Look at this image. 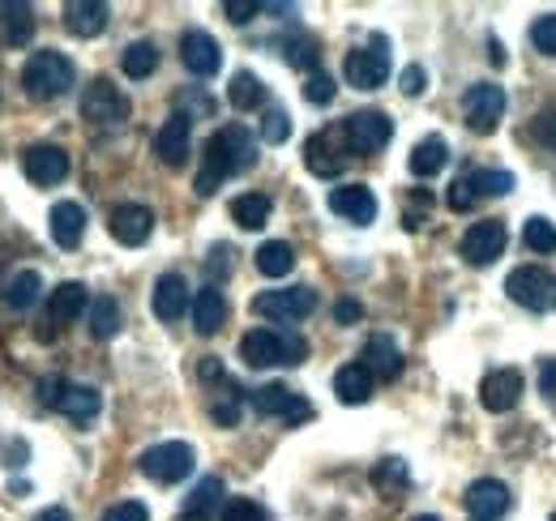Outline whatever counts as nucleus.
<instances>
[{"instance_id":"obj_1","label":"nucleus","mask_w":556,"mask_h":521,"mask_svg":"<svg viewBox=\"0 0 556 521\" xmlns=\"http://www.w3.org/2000/svg\"><path fill=\"white\" fill-rule=\"evenodd\" d=\"M253 163H257V141H253V132L244 129V125H227V129H218L206 141V150H202V171H198L193 189H198V196L218 193V185H223L227 176H240V171H249Z\"/></svg>"},{"instance_id":"obj_2","label":"nucleus","mask_w":556,"mask_h":521,"mask_svg":"<svg viewBox=\"0 0 556 521\" xmlns=\"http://www.w3.org/2000/svg\"><path fill=\"white\" fill-rule=\"evenodd\" d=\"M73 81H77V68L65 52H52V48H43V52H35L26 68H22V90L35 99V103H56V99H65L73 90Z\"/></svg>"},{"instance_id":"obj_3","label":"nucleus","mask_w":556,"mask_h":521,"mask_svg":"<svg viewBox=\"0 0 556 521\" xmlns=\"http://www.w3.org/2000/svg\"><path fill=\"white\" fill-rule=\"evenodd\" d=\"M308 342L287 329H249L240 338V359L249 368H278V364H304Z\"/></svg>"},{"instance_id":"obj_4","label":"nucleus","mask_w":556,"mask_h":521,"mask_svg":"<svg viewBox=\"0 0 556 521\" xmlns=\"http://www.w3.org/2000/svg\"><path fill=\"white\" fill-rule=\"evenodd\" d=\"M505 291L518 308H531V313H556V274L544 265H518L509 278H505Z\"/></svg>"},{"instance_id":"obj_5","label":"nucleus","mask_w":556,"mask_h":521,"mask_svg":"<svg viewBox=\"0 0 556 521\" xmlns=\"http://www.w3.org/2000/svg\"><path fill=\"white\" fill-rule=\"evenodd\" d=\"M343 77L355 90H381L390 81V39L372 35L364 48H351L343 61Z\"/></svg>"},{"instance_id":"obj_6","label":"nucleus","mask_w":556,"mask_h":521,"mask_svg":"<svg viewBox=\"0 0 556 521\" xmlns=\"http://www.w3.org/2000/svg\"><path fill=\"white\" fill-rule=\"evenodd\" d=\"M81 116L99 129H112V125H125L129 120V99L121 94V86L112 77H94L86 90H81Z\"/></svg>"},{"instance_id":"obj_7","label":"nucleus","mask_w":556,"mask_h":521,"mask_svg":"<svg viewBox=\"0 0 556 521\" xmlns=\"http://www.w3.org/2000/svg\"><path fill=\"white\" fill-rule=\"evenodd\" d=\"M141 474L172 487V483H185L193 474V445L185 441H163V445H150L141 454Z\"/></svg>"},{"instance_id":"obj_8","label":"nucleus","mask_w":556,"mask_h":521,"mask_svg":"<svg viewBox=\"0 0 556 521\" xmlns=\"http://www.w3.org/2000/svg\"><path fill=\"white\" fill-rule=\"evenodd\" d=\"M348 154H351V150H348V137H343V125H339V129L313 132V137L304 141V167H308L313 176H321V180L343 176Z\"/></svg>"},{"instance_id":"obj_9","label":"nucleus","mask_w":556,"mask_h":521,"mask_svg":"<svg viewBox=\"0 0 556 521\" xmlns=\"http://www.w3.org/2000/svg\"><path fill=\"white\" fill-rule=\"evenodd\" d=\"M317 308V291L313 287H278V291H262L253 300V313L266 321H304Z\"/></svg>"},{"instance_id":"obj_10","label":"nucleus","mask_w":556,"mask_h":521,"mask_svg":"<svg viewBox=\"0 0 556 521\" xmlns=\"http://www.w3.org/2000/svg\"><path fill=\"white\" fill-rule=\"evenodd\" d=\"M343 137H348L351 154H377V150L390 145L394 120L386 112H377V107H364V112H355V116L343 120Z\"/></svg>"},{"instance_id":"obj_11","label":"nucleus","mask_w":556,"mask_h":521,"mask_svg":"<svg viewBox=\"0 0 556 521\" xmlns=\"http://www.w3.org/2000/svg\"><path fill=\"white\" fill-rule=\"evenodd\" d=\"M249 402H253V410H257L262 419H287V423H304V419H313L308 397H300L295 390H287L282 381H270V385L253 390Z\"/></svg>"},{"instance_id":"obj_12","label":"nucleus","mask_w":556,"mask_h":521,"mask_svg":"<svg viewBox=\"0 0 556 521\" xmlns=\"http://www.w3.org/2000/svg\"><path fill=\"white\" fill-rule=\"evenodd\" d=\"M505 244H509V231H505V223H496V218H484V223H471L467 227V236H463V244H458V253L467 265H476V269H484L492 260L505 253Z\"/></svg>"},{"instance_id":"obj_13","label":"nucleus","mask_w":556,"mask_h":521,"mask_svg":"<svg viewBox=\"0 0 556 521\" xmlns=\"http://www.w3.org/2000/svg\"><path fill=\"white\" fill-rule=\"evenodd\" d=\"M463 116H467V129L471 132H492L501 125V116H505V90L501 86H492V81H480V86H471L467 94H463Z\"/></svg>"},{"instance_id":"obj_14","label":"nucleus","mask_w":556,"mask_h":521,"mask_svg":"<svg viewBox=\"0 0 556 521\" xmlns=\"http://www.w3.org/2000/svg\"><path fill=\"white\" fill-rule=\"evenodd\" d=\"M22 171H26L30 185L52 189V185H61L70 176V154L61 145H52V141H39V145H30L22 154Z\"/></svg>"},{"instance_id":"obj_15","label":"nucleus","mask_w":556,"mask_h":521,"mask_svg":"<svg viewBox=\"0 0 556 521\" xmlns=\"http://www.w3.org/2000/svg\"><path fill=\"white\" fill-rule=\"evenodd\" d=\"M527 393V381L518 368H492L484 381H480V402H484L488 415H509Z\"/></svg>"},{"instance_id":"obj_16","label":"nucleus","mask_w":556,"mask_h":521,"mask_svg":"<svg viewBox=\"0 0 556 521\" xmlns=\"http://www.w3.org/2000/svg\"><path fill=\"white\" fill-rule=\"evenodd\" d=\"M189 137H193V116L172 112V116L159 125V132H154V154H159V163L185 167V158H189Z\"/></svg>"},{"instance_id":"obj_17","label":"nucleus","mask_w":556,"mask_h":521,"mask_svg":"<svg viewBox=\"0 0 556 521\" xmlns=\"http://www.w3.org/2000/svg\"><path fill=\"white\" fill-rule=\"evenodd\" d=\"M108 231H112L116 244L141 249V244L150 240V231H154V214H150L146 205H116L112 218H108Z\"/></svg>"},{"instance_id":"obj_18","label":"nucleus","mask_w":556,"mask_h":521,"mask_svg":"<svg viewBox=\"0 0 556 521\" xmlns=\"http://www.w3.org/2000/svg\"><path fill=\"white\" fill-rule=\"evenodd\" d=\"M180 61L193 77H214L223 68V48L214 43V35L206 30H185L180 35Z\"/></svg>"},{"instance_id":"obj_19","label":"nucleus","mask_w":556,"mask_h":521,"mask_svg":"<svg viewBox=\"0 0 556 521\" xmlns=\"http://www.w3.org/2000/svg\"><path fill=\"white\" fill-rule=\"evenodd\" d=\"M189 304H193V295H189L185 274H163L150 291V308H154L159 321H180L189 313Z\"/></svg>"},{"instance_id":"obj_20","label":"nucleus","mask_w":556,"mask_h":521,"mask_svg":"<svg viewBox=\"0 0 556 521\" xmlns=\"http://www.w3.org/2000/svg\"><path fill=\"white\" fill-rule=\"evenodd\" d=\"M359 364L372 372V381H399V372H403V351H399V342H394L390 333H372V338L364 342V351H359Z\"/></svg>"},{"instance_id":"obj_21","label":"nucleus","mask_w":556,"mask_h":521,"mask_svg":"<svg viewBox=\"0 0 556 521\" xmlns=\"http://www.w3.org/2000/svg\"><path fill=\"white\" fill-rule=\"evenodd\" d=\"M467 513L471 521H501L509 513V487L501 479H476L467 487Z\"/></svg>"},{"instance_id":"obj_22","label":"nucleus","mask_w":556,"mask_h":521,"mask_svg":"<svg viewBox=\"0 0 556 521\" xmlns=\"http://www.w3.org/2000/svg\"><path fill=\"white\" fill-rule=\"evenodd\" d=\"M330 209L355 227H368L377 218V196L364 185H339V189H330Z\"/></svg>"},{"instance_id":"obj_23","label":"nucleus","mask_w":556,"mask_h":521,"mask_svg":"<svg viewBox=\"0 0 556 521\" xmlns=\"http://www.w3.org/2000/svg\"><path fill=\"white\" fill-rule=\"evenodd\" d=\"M35 9L26 0H0V43L4 48H26L35 39Z\"/></svg>"},{"instance_id":"obj_24","label":"nucleus","mask_w":556,"mask_h":521,"mask_svg":"<svg viewBox=\"0 0 556 521\" xmlns=\"http://www.w3.org/2000/svg\"><path fill=\"white\" fill-rule=\"evenodd\" d=\"M108 17H112V9L103 0H70L65 4V30L77 39H99L108 30Z\"/></svg>"},{"instance_id":"obj_25","label":"nucleus","mask_w":556,"mask_h":521,"mask_svg":"<svg viewBox=\"0 0 556 521\" xmlns=\"http://www.w3.org/2000/svg\"><path fill=\"white\" fill-rule=\"evenodd\" d=\"M48 231L61 249H77L81 236H86V209L77 201H56L52 214H48Z\"/></svg>"},{"instance_id":"obj_26","label":"nucleus","mask_w":556,"mask_h":521,"mask_svg":"<svg viewBox=\"0 0 556 521\" xmlns=\"http://www.w3.org/2000/svg\"><path fill=\"white\" fill-rule=\"evenodd\" d=\"M86 308H90V291H86L81 282H61L56 291H48V317H52L56 326L77 321Z\"/></svg>"},{"instance_id":"obj_27","label":"nucleus","mask_w":556,"mask_h":521,"mask_svg":"<svg viewBox=\"0 0 556 521\" xmlns=\"http://www.w3.org/2000/svg\"><path fill=\"white\" fill-rule=\"evenodd\" d=\"M223 321H227V295L210 282V287H202V291L193 295V329H198L202 338H210V333L223 329Z\"/></svg>"},{"instance_id":"obj_28","label":"nucleus","mask_w":556,"mask_h":521,"mask_svg":"<svg viewBox=\"0 0 556 521\" xmlns=\"http://www.w3.org/2000/svg\"><path fill=\"white\" fill-rule=\"evenodd\" d=\"M334 393H339L343 406H364L372 397V372L364 364H343L334 372Z\"/></svg>"},{"instance_id":"obj_29","label":"nucleus","mask_w":556,"mask_h":521,"mask_svg":"<svg viewBox=\"0 0 556 521\" xmlns=\"http://www.w3.org/2000/svg\"><path fill=\"white\" fill-rule=\"evenodd\" d=\"M445 163H450L445 137H424V141H416V150H412V158H407L412 176H419V180H432L437 171H445Z\"/></svg>"},{"instance_id":"obj_30","label":"nucleus","mask_w":556,"mask_h":521,"mask_svg":"<svg viewBox=\"0 0 556 521\" xmlns=\"http://www.w3.org/2000/svg\"><path fill=\"white\" fill-rule=\"evenodd\" d=\"M270 209H275V201L266 193H240L231 201V218H236V227H244V231H262V227L270 223Z\"/></svg>"},{"instance_id":"obj_31","label":"nucleus","mask_w":556,"mask_h":521,"mask_svg":"<svg viewBox=\"0 0 556 521\" xmlns=\"http://www.w3.org/2000/svg\"><path fill=\"white\" fill-rule=\"evenodd\" d=\"M86 326H90V333H94L99 342L116 338V333H121V326H125V317H121V304H116L112 295H99V300H90V308H86Z\"/></svg>"},{"instance_id":"obj_32","label":"nucleus","mask_w":556,"mask_h":521,"mask_svg":"<svg viewBox=\"0 0 556 521\" xmlns=\"http://www.w3.org/2000/svg\"><path fill=\"white\" fill-rule=\"evenodd\" d=\"M227 103H231L236 112H253V107H262V103H266V81H262L257 73L240 68V73L231 77V86H227Z\"/></svg>"},{"instance_id":"obj_33","label":"nucleus","mask_w":556,"mask_h":521,"mask_svg":"<svg viewBox=\"0 0 556 521\" xmlns=\"http://www.w3.org/2000/svg\"><path fill=\"white\" fill-rule=\"evenodd\" d=\"M61 415H70L73 423H90L99 410H103V397H99V390H90V385H73L65 390V397H61V406H56Z\"/></svg>"},{"instance_id":"obj_34","label":"nucleus","mask_w":556,"mask_h":521,"mask_svg":"<svg viewBox=\"0 0 556 521\" xmlns=\"http://www.w3.org/2000/svg\"><path fill=\"white\" fill-rule=\"evenodd\" d=\"M257 269H262L266 278H287V274L295 269V249H291L287 240H266V244L257 249Z\"/></svg>"},{"instance_id":"obj_35","label":"nucleus","mask_w":556,"mask_h":521,"mask_svg":"<svg viewBox=\"0 0 556 521\" xmlns=\"http://www.w3.org/2000/svg\"><path fill=\"white\" fill-rule=\"evenodd\" d=\"M39 291H43V278H39L35 269H22V274H13V282L4 287V304H9L13 313H26V308L39 300Z\"/></svg>"},{"instance_id":"obj_36","label":"nucleus","mask_w":556,"mask_h":521,"mask_svg":"<svg viewBox=\"0 0 556 521\" xmlns=\"http://www.w3.org/2000/svg\"><path fill=\"white\" fill-rule=\"evenodd\" d=\"M121 68H125V77H134V81L150 77V73L159 68V48H154L150 39L129 43V48H125V56H121Z\"/></svg>"},{"instance_id":"obj_37","label":"nucleus","mask_w":556,"mask_h":521,"mask_svg":"<svg viewBox=\"0 0 556 521\" xmlns=\"http://www.w3.org/2000/svg\"><path fill=\"white\" fill-rule=\"evenodd\" d=\"M282 56H287V65L304 68L308 77L321 65V52H317V39H313V35H291V39L282 43Z\"/></svg>"},{"instance_id":"obj_38","label":"nucleus","mask_w":556,"mask_h":521,"mask_svg":"<svg viewBox=\"0 0 556 521\" xmlns=\"http://www.w3.org/2000/svg\"><path fill=\"white\" fill-rule=\"evenodd\" d=\"M372 483H377V492H386V496H399V492L412 483V474H407V461H403V457H386V461H377V470H372Z\"/></svg>"},{"instance_id":"obj_39","label":"nucleus","mask_w":556,"mask_h":521,"mask_svg":"<svg viewBox=\"0 0 556 521\" xmlns=\"http://www.w3.org/2000/svg\"><path fill=\"white\" fill-rule=\"evenodd\" d=\"M467 180H471V189L476 196L484 201V196H505L514 189V176L509 171H501V167H484V171H467Z\"/></svg>"},{"instance_id":"obj_40","label":"nucleus","mask_w":556,"mask_h":521,"mask_svg":"<svg viewBox=\"0 0 556 521\" xmlns=\"http://www.w3.org/2000/svg\"><path fill=\"white\" fill-rule=\"evenodd\" d=\"M218 500H223V479H218V474H206V479L193 487L185 513H202V518H210V513L218 509Z\"/></svg>"},{"instance_id":"obj_41","label":"nucleus","mask_w":556,"mask_h":521,"mask_svg":"<svg viewBox=\"0 0 556 521\" xmlns=\"http://www.w3.org/2000/svg\"><path fill=\"white\" fill-rule=\"evenodd\" d=\"M522 240H527V249L531 253H556V227L548 218H527V227H522Z\"/></svg>"},{"instance_id":"obj_42","label":"nucleus","mask_w":556,"mask_h":521,"mask_svg":"<svg viewBox=\"0 0 556 521\" xmlns=\"http://www.w3.org/2000/svg\"><path fill=\"white\" fill-rule=\"evenodd\" d=\"M210 415H214L218 428H236V423H240V385H236V381L223 385V397L210 406Z\"/></svg>"},{"instance_id":"obj_43","label":"nucleus","mask_w":556,"mask_h":521,"mask_svg":"<svg viewBox=\"0 0 556 521\" xmlns=\"http://www.w3.org/2000/svg\"><path fill=\"white\" fill-rule=\"evenodd\" d=\"M287 137H291V116L282 107H266V116H262V141L282 145Z\"/></svg>"},{"instance_id":"obj_44","label":"nucleus","mask_w":556,"mask_h":521,"mask_svg":"<svg viewBox=\"0 0 556 521\" xmlns=\"http://www.w3.org/2000/svg\"><path fill=\"white\" fill-rule=\"evenodd\" d=\"M334 94H339V86H334V77H330V73H313V77L304 81V99H308L313 107L334 103Z\"/></svg>"},{"instance_id":"obj_45","label":"nucleus","mask_w":556,"mask_h":521,"mask_svg":"<svg viewBox=\"0 0 556 521\" xmlns=\"http://www.w3.org/2000/svg\"><path fill=\"white\" fill-rule=\"evenodd\" d=\"M218 521H270V518H266V509H262L257 500H249V496H236V500H227V505H223Z\"/></svg>"},{"instance_id":"obj_46","label":"nucleus","mask_w":556,"mask_h":521,"mask_svg":"<svg viewBox=\"0 0 556 521\" xmlns=\"http://www.w3.org/2000/svg\"><path fill=\"white\" fill-rule=\"evenodd\" d=\"M531 43H535V52H544V56H556V13H544V17H535V26H531Z\"/></svg>"},{"instance_id":"obj_47","label":"nucleus","mask_w":556,"mask_h":521,"mask_svg":"<svg viewBox=\"0 0 556 521\" xmlns=\"http://www.w3.org/2000/svg\"><path fill=\"white\" fill-rule=\"evenodd\" d=\"M223 13H227L231 26H249V22L262 13V4H257V0H223Z\"/></svg>"},{"instance_id":"obj_48","label":"nucleus","mask_w":556,"mask_h":521,"mask_svg":"<svg viewBox=\"0 0 556 521\" xmlns=\"http://www.w3.org/2000/svg\"><path fill=\"white\" fill-rule=\"evenodd\" d=\"M476 201H480V196H476V189H471L467 176H458V180L450 185V209H454V214H467Z\"/></svg>"},{"instance_id":"obj_49","label":"nucleus","mask_w":556,"mask_h":521,"mask_svg":"<svg viewBox=\"0 0 556 521\" xmlns=\"http://www.w3.org/2000/svg\"><path fill=\"white\" fill-rule=\"evenodd\" d=\"M103 521H150V509L141 505V500H121V505H112Z\"/></svg>"},{"instance_id":"obj_50","label":"nucleus","mask_w":556,"mask_h":521,"mask_svg":"<svg viewBox=\"0 0 556 521\" xmlns=\"http://www.w3.org/2000/svg\"><path fill=\"white\" fill-rule=\"evenodd\" d=\"M65 390H70V381H65V377H43V381H39V402H43L48 410H56V406H61V397H65Z\"/></svg>"},{"instance_id":"obj_51","label":"nucleus","mask_w":556,"mask_h":521,"mask_svg":"<svg viewBox=\"0 0 556 521\" xmlns=\"http://www.w3.org/2000/svg\"><path fill=\"white\" fill-rule=\"evenodd\" d=\"M399 86H403V94H407V99H419V94H424V86H428V73H424L419 65H407L403 68V77H399Z\"/></svg>"},{"instance_id":"obj_52","label":"nucleus","mask_w":556,"mask_h":521,"mask_svg":"<svg viewBox=\"0 0 556 521\" xmlns=\"http://www.w3.org/2000/svg\"><path fill=\"white\" fill-rule=\"evenodd\" d=\"M535 141H540V145H544V150H553L556 154V112H544V116H540V120H535Z\"/></svg>"},{"instance_id":"obj_53","label":"nucleus","mask_w":556,"mask_h":521,"mask_svg":"<svg viewBox=\"0 0 556 521\" xmlns=\"http://www.w3.org/2000/svg\"><path fill=\"white\" fill-rule=\"evenodd\" d=\"M206 274H210V278H227V274H231V249H227V244H218V249H210Z\"/></svg>"},{"instance_id":"obj_54","label":"nucleus","mask_w":556,"mask_h":521,"mask_svg":"<svg viewBox=\"0 0 556 521\" xmlns=\"http://www.w3.org/2000/svg\"><path fill=\"white\" fill-rule=\"evenodd\" d=\"M176 103H180V107H185V116H189V107H193V112H198V116H210V112H214V99H206V94H202V90H185V94H180V99H176Z\"/></svg>"},{"instance_id":"obj_55","label":"nucleus","mask_w":556,"mask_h":521,"mask_svg":"<svg viewBox=\"0 0 556 521\" xmlns=\"http://www.w3.org/2000/svg\"><path fill=\"white\" fill-rule=\"evenodd\" d=\"M540 393L556 406V359H544V368H540Z\"/></svg>"},{"instance_id":"obj_56","label":"nucleus","mask_w":556,"mask_h":521,"mask_svg":"<svg viewBox=\"0 0 556 521\" xmlns=\"http://www.w3.org/2000/svg\"><path fill=\"white\" fill-rule=\"evenodd\" d=\"M334 317H339V326H355V321L364 317V308H359L355 300H339V304H334Z\"/></svg>"},{"instance_id":"obj_57","label":"nucleus","mask_w":556,"mask_h":521,"mask_svg":"<svg viewBox=\"0 0 556 521\" xmlns=\"http://www.w3.org/2000/svg\"><path fill=\"white\" fill-rule=\"evenodd\" d=\"M35 521H73V518L65 513V509H56V505H52V509H43V513H39Z\"/></svg>"},{"instance_id":"obj_58","label":"nucleus","mask_w":556,"mask_h":521,"mask_svg":"<svg viewBox=\"0 0 556 521\" xmlns=\"http://www.w3.org/2000/svg\"><path fill=\"white\" fill-rule=\"evenodd\" d=\"M488 48H492V65H505V48L496 39H488Z\"/></svg>"},{"instance_id":"obj_59","label":"nucleus","mask_w":556,"mask_h":521,"mask_svg":"<svg viewBox=\"0 0 556 521\" xmlns=\"http://www.w3.org/2000/svg\"><path fill=\"white\" fill-rule=\"evenodd\" d=\"M176 521H210V518H202V513H180Z\"/></svg>"},{"instance_id":"obj_60","label":"nucleus","mask_w":556,"mask_h":521,"mask_svg":"<svg viewBox=\"0 0 556 521\" xmlns=\"http://www.w3.org/2000/svg\"><path fill=\"white\" fill-rule=\"evenodd\" d=\"M412 521H441V518H432V513H419V518H412Z\"/></svg>"},{"instance_id":"obj_61","label":"nucleus","mask_w":556,"mask_h":521,"mask_svg":"<svg viewBox=\"0 0 556 521\" xmlns=\"http://www.w3.org/2000/svg\"><path fill=\"white\" fill-rule=\"evenodd\" d=\"M553 521H556V513H553Z\"/></svg>"}]
</instances>
